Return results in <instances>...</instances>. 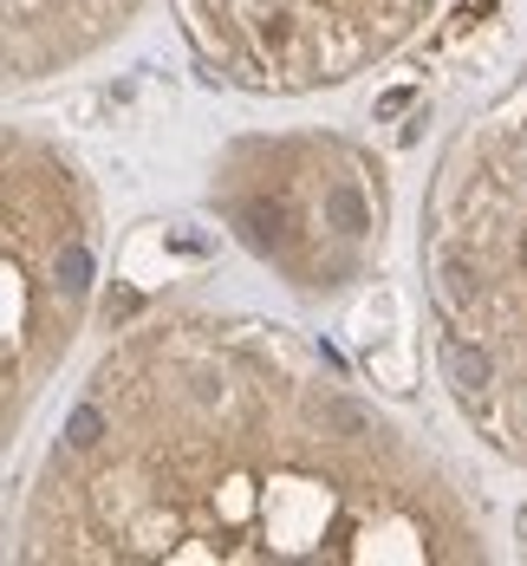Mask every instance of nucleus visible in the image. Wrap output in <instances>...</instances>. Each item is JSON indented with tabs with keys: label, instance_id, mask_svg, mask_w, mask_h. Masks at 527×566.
<instances>
[{
	"label": "nucleus",
	"instance_id": "obj_5",
	"mask_svg": "<svg viewBox=\"0 0 527 566\" xmlns=\"http://www.w3.org/2000/svg\"><path fill=\"white\" fill-rule=\"evenodd\" d=\"M98 437H105V417H98L92 403H85V410H72V450H92Z\"/></svg>",
	"mask_w": 527,
	"mask_h": 566
},
{
	"label": "nucleus",
	"instance_id": "obj_4",
	"mask_svg": "<svg viewBox=\"0 0 527 566\" xmlns=\"http://www.w3.org/2000/svg\"><path fill=\"white\" fill-rule=\"evenodd\" d=\"M85 281H92V254H85V248H65V254H59V286L78 293Z\"/></svg>",
	"mask_w": 527,
	"mask_h": 566
},
{
	"label": "nucleus",
	"instance_id": "obj_1",
	"mask_svg": "<svg viewBox=\"0 0 527 566\" xmlns=\"http://www.w3.org/2000/svg\"><path fill=\"white\" fill-rule=\"evenodd\" d=\"M443 371H450L463 391H482V385H488V358H482L468 339H450V345H443Z\"/></svg>",
	"mask_w": 527,
	"mask_h": 566
},
{
	"label": "nucleus",
	"instance_id": "obj_2",
	"mask_svg": "<svg viewBox=\"0 0 527 566\" xmlns=\"http://www.w3.org/2000/svg\"><path fill=\"white\" fill-rule=\"evenodd\" d=\"M326 216L346 228V234H365V222H371V216H365V196H358V182H339V189L326 196Z\"/></svg>",
	"mask_w": 527,
	"mask_h": 566
},
{
	"label": "nucleus",
	"instance_id": "obj_3",
	"mask_svg": "<svg viewBox=\"0 0 527 566\" xmlns=\"http://www.w3.org/2000/svg\"><path fill=\"white\" fill-rule=\"evenodd\" d=\"M241 222H254L247 234H254L261 248H274V234H281V222H287V216H281V202H247V209H241Z\"/></svg>",
	"mask_w": 527,
	"mask_h": 566
}]
</instances>
